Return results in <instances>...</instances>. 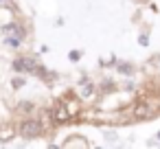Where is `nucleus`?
<instances>
[{
	"label": "nucleus",
	"instance_id": "1",
	"mask_svg": "<svg viewBox=\"0 0 160 149\" xmlns=\"http://www.w3.org/2000/svg\"><path fill=\"white\" fill-rule=\"evenodd\" d=\"M158 107H160L158 101L153 103V99H142V101H138L134 105V116L136 118H149V116H153L158 112Z\"/></svg>",
	"mask_w": 160,
	"mask_h": 149
},
{
	"label": "nucleus",
	"instance_id": "2",
	"mask_svg": "<svg viewBox=\"0 0 160 149\" xmlns=\"http://www.w3.org/2000/svg\"><path fill=\"white\" fill-rule=\"evenodd\" d=\"M42 134V125L35 121V118H27L22 125H20V136L22 138H38Z\"/></svg>",
	"mask_w": 160,
	"mask_h": 149
},
{
	"label": "nucleus",
	"instance_id": "3",
	"mask_svg": "<svg viewBox=\"0 0 160 149\" xmlns=\"http://www.w3.org/2000/svg\"><path fill=\"white\" fill-rule=\"evenodd\" d=\"M53 116H55L57 123H66V121L70 118V112H68V107H66L64 103H57L55 110H53Z\"/></svg>",
	"mask_w": 160,
	"mask_h": 149
},
{
	"label": "nucleus",
	"instance_id": "4",
	"mask_svg": "<svg viewBox=\"0 0 160 149\" xmlns=\"http://www.w3.org/2000/svg\"><path fill=\"white\" fill-rule=\"evenodd\" d=\"M13 68H16V70L33 72V70H35V62H31V59H27V57H20V59H16V62H13Z\"/></svg>",
	"mask_w": 160,
	"mask_h": 149
},
{
	"label": "nucleus",
	"instance_id": "5",
	"mask_svg": "<svg viewBox=\"0 0 160 149\" xmlns=\"http://www.w3.org/2000/svg\"><path fill=\"white\" fill-rule=\"evenodd\" d=\"M79 94H81V97H88V94H92V83L83 81V83L79 86Z\"/></svg>",
	"mask_w": 160,
	"mask_h": 149
},
{
	"label": "nucleus",
	"instance_id": "6",
	"mask_svg": "<svg viewBox=\"0 0 160 149\" xmlns=\"http://www.w3.org/2000/svg\"><path fill=\"white\" fill-rule=\"evenodd\" d=\"M22 83H24V81H22V79H13V88H20V86H22Z\"/></svg>",
	"mask_w": 160,
	"mask_h": 149
}]
</instances>
